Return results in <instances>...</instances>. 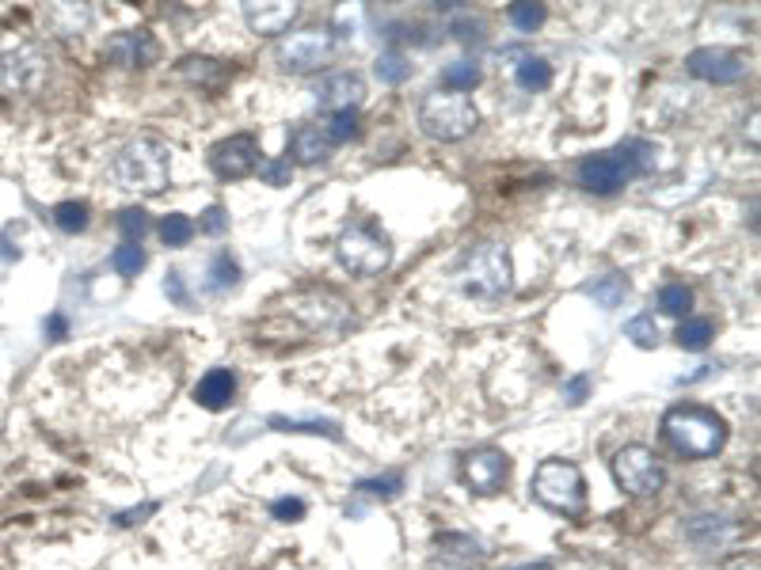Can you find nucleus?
I'll list each match as a JSON object with an SVG mask.
<instances>
[{
  "label": "nucleus",
  "mask_w": 761,
  "mask_h": 570,
  "mask_svg": "<svg viewBox=\"0 0 761 570\" xmlns=\"http://www.w3.org/2000/svg\"><path fill=\"white\" fill-rule=\"evenodd\" d=\"M659 309L667 312V316H685V312L693 309V294L685 289L682 282H670L659 289Z\"/></svg>",
  "instance_id": "393cba45"
},
{
  "label": "nucleus",
  "mask_w": 761,
  "mask_h": 570,
  "mask_svg": "<svg viewBox=\"0 0 761 570\" xmlns=\"http://www.w3.org/2000/svg\"><path fill=\"white\" fill-rule=\"evenodd\" d=\"M164 289H168V297H171V301H176V305H186V289H183V277H179V274H176V270H171V274H168V282H164Z\"/></svg>",
  "instance_id": "58836bf2"
},
{
  "label": "nucleus",
  "mask_w": 761,
  "mask_h": 570,
  "mask_svg": "<svg viewBox=\"0 0 761 570\" xmlns=\"http://www.w3.org/2000/svg\"><path fill=\"white\" fill-rule=\"evenodd\" d=\"M210 168L221 179H244L259 168V141L251 133H236L210 148Z\"/></svg>",
  "instance_id": "ddd939ff"
},
{
  "label": "nucleus",
  "mask_w": 761,
  "mask_h": 570,
  "mask_svg": "<svg viewBox=\"0 0 761 570\" xmlns=\"http://www.w3.org/2000/svg\"><path fill=\"white\" fill-rule=\"evenodd\" d=\"M118 229H122L126 244H141V236L149 232V213L145 209H122L118 213Z\"/></svg>",
  "instance_id": "2f4dec72"
},
{
  "label": "nucleus",
  "mask_w": 761,
  "mask_h": 570,
  "mask_svg": "<svg viewBox=\"0 0 761 570\" xmlns=\"http://www.w3.org/2000/svg\"><path fill=\"white\" fill-rule=\"evenodd\" d=\"M586 392H591V380H586L583 373H579V377L567 380V388H564L567 403H583V400H586Z\"/></svg>",
  "instance_id": "4c0bfd02"
},
{
  "label": "nucleus",
  "mask_w": 761,
  "mask_h": 570,
  "mask_svg": "<svg viewBox=\"0 0 761 570\" xmlns=\"http://www.w3.org/2000/svg\"><path fill=\"white\" fill-rule=\"evenodd\" d=\"M591 294L602 309H617V305L624 301V294H629V282H624L621 274H609V277H602V282L591 285Z\"/></svg>",
  "instance_id": "b1692460"
},
{
  "label": "nucleus",
  "mask_w": 761,
  "mask_h": 570,
  "mask_svg": "<svg viewBox=\"0 0 761 570\" xmlns=\"http://www.w3.org/2000/svg\"><path fill=\"white\" fill-rule=\"evenodd\" d=\"M259 176L271 186H286L294 179V168H289V160H259Z\"/></svg>",
  "instance_id": "72a5a7b5"
},
{
  "label": "nucleus",
  "mask_w": 761,
  "mask_h": 570,
  "mask_svg": "<svg viewBox=\"0 0 761 570\" xmlns=\"http://www.w3.org/2000/svg\"><path fill=\"white\" fill-rule=\"evenodd\" d=\"M198 229L210 232V236H221V232L229 229V213H225L221 206H210V209L203 213V224H198Z\"/></svg>",
  "instance_id": "e433bc0d"
},
{
  "label": "nucleus",
  "mask_w": 761,
  "mask_h": 570,
  "mask_svg": "<svg viewBox=\"0 0 761 570\" xmlns=\"http://www.w3.org/2000/svg\"><path fill=\"white\" fill-rule=\"evenodd\" d=\"M289 153L301 164H317L332 153V145H327L324 130H317V126H297L294 138H289Z\"/></svg>",
  "instance_id": "a211bd4d"
},
{
  "label": "nucleus",
  "mask_w": 761,
  "mask_h": 570,
  "mask_svg": "<svg viewBox=\"0 0 761 570\" xmlns=\"http://www.w3.org/2000/svg\"><path fill=\"white\" fill-rule=\"evenodd\" d=\"M335 255L339 262L350 270V274H380V270L392 262V244L389 236L370 221H354L339 232V244H335Z\"/></svg>",
  "instance_id": "39448f33"
},
{
  "label": "nucleus",
  "mask_w": 761,
  "mask_h": 570,
  "mask_svg": "<svg viewBox=\"0 0 761 570\" xmlns=\"http://www.w3.org/2000/svg\"><path fill=\"white\" fill-rule=\"evenodd\" d=\"M514 570H552V562H526V567H514Z\"/></svg>",
  "instance_id": "37998d69"
},
{
  "label": "nucleus",
  "mask_w": 761,
  "mask_h": 570,
  "mask_svg": "<svg viewBox=\"0 0 761 570\" xmlns=\"http://www.w3.org/2000/svg\"><path fill=\"white\" fill-rule=\"evenodd\" d=\"M420 126L427 138L435 141H461L480 126V115H476L473 100L457 92H435L423 100L420 107Z\"/></svg>",
  "instance_id": "0eeeda50"
},
{
  "label": "nucleus",
  "mask_w": 761,
  "mask_h": 570,
  "mask_svg": "<svg viewBox=\"0 0 761 570\" xmlns=\"http://www.w3.org/2000/svg\"><path fill=\"white\" fill-rule=\"evenodd\" d=\"M453 31H457L461 42H480V24H473V20H457Z\"/></svg>",
  "instance_id": "ea45409f"
},
{
  "label": "nucleus",
  "mask_w": 761,
  "mask_h": 570,
  "mask_svg": "<svg viewBox=\"0 0 761 570\" xmlns=\"http://www.w3.org/2000/svg\"><path fill=\"white\" fill-rule=\"evenodd\" d=\"M191 236H195V224H191V217H183V213H168L160 221V239L168 247H183V244H191Z\"/></svg>",
  "instance_id": "bb28decb"
},
{
  "label": "nucleus",
  "mask_w": 761,
  "mask_h": 570,
  "mask_svg": "<svg viewBox=\"0 0 761 570\" xmlns=\"http://www.w3.org/2000/svg\"><path fill=\"white\" fill-rule=\"evenodd\" d=\"M88 217H92V209L85 202H62V206H54V224L62 232H69V236L88 229Z\"/></svg>",
  "instance_id": "412c9836"
},
{
  "label": "nucleus",
  "mask_w": 761,
  "mask_h": 570,
  "mask_svg": "<svg viewBox=\"0 0 761 570\" xmlns=\"http://www.w3.org/2000/svg\"><path fill=\"white\" fill-rule=\"evenodd\" d=\"M153 509H156V506H153V502H149V506H141V509H130V514H118L115 521H118V524H133V521H138V517L153 514Z\"/></svg>",
  "instance_id": "79ce46f5"
},
{
  "label": "nucleus",
  "mask_w": 761,
  "mask_h": 570,
  "mask_svg": "<svg viewBox=\"0 0 761 570\" xmlns=\"http://www.w3.org/2000/svg\"><path fill=\"white\" fill-rule=\"evenodd\" d=\"M271 426H279V430H294V433H324V438H332V441H339L343 438V430L335 423H294V418H279L274 415L271 418Z\"/></svg>",
  "instance_id": "473e14b6"
},
{
  "label": "nucleus",
  "mask_w": 761,
  "mask_h": 570,
  "mask_svg": "<svg viewBox=\"0 0 761 570\" xmlns=\"http://www.w3.org/2000/svg\"><path fill=\"white\" fill-rule=\"evenodd\" d=\"M461 289L473 297H499L511 289V251L503 244H476L457 270Z\"/></svg>",
  "instance_id": "423d86ee"
},
{
  "label": "nucleus",
  "mask_w": 761,
  "mask_h": 570,
  "mask_svg": "<svg viewBox=\"0 0 761 570\" xmlns=\"http://www.w3.org/2000/svg\"><path fill=\"white\" fill-rule=\"evenodd\" d=\"M614 476L624 491L640 494V498L659 494L662 483H667V471H662L659 456H655L647 445H624L621 453L614 456Z\"/></svg>",
  "instance_id": "1a4fd4ad"
},
{
  "label": "nucleus",
  "mask_w": 761,
  "mask_h": 570,
  "mask_svg": "<svg viewBox=\"0 0 761 570\" xmlns=\"http://www.w3.org/2000/svg\"><path fill=\"white\" fill-rule=\"evenodd\" d=\"M373 69H377V77L385 80V85H404V80L412 77V65H408V57L397 54V50H389V54H380Z\"/></svg>",
  "instance_id": "a878e982"
},
{
  "label": "nucleus",
  "mask_w": 761,
  "mask_h": 570,
  "mask_svg": "<svg viewBox=\"0 0 761 570\" xmlns=\"http://www.w3.org/2000/svg\"><path fill=\"white\" fill-rule=\"evenodd\" d=\"M358 126H362V118H358V111H335V115L327 118V126H324L327 145H343V141L358 138Z\"/></svg>",
  "instance_id": "4be33fe9"
},
{
  "label": "nucleus",
  "mask_w": 761,
  "mask_h": 570,
  "mask_svg": "<svg viewBox=\"0 0 761 570\" xmlns=\"http://www.w3.org/2000/svg\"><path fill=\"white\" fill-rule=\"evenodd\" d=\"M514 77H518V85L526 88V92H544V88L552 85V65L544 62V57H521Z\"/></svg>",
  "instance_id": "6ab92c4d"
},
{
  "label": "nucleus",
  "mask_w": 761,
  "mask_h": 570,
  "mask_svg": "<svg viewBox=\"0 0 761 570\" xmlns=\"http://www.w3.org/2000/svg\"><path fill=\"white\" fill-rule=\"evenodd\" d=\"M271 514L279 517V521H301L305 502L301 498H279V502H271Z\"/></svg>",
  "instance_id": "c9c22d12"
},
{
  "label": "nucleus",
  "mask_w": 761,
  "mask_h": 570,
  "mask_svg": "<svg viewBox=\"0 0 761 570\" xmlns=\"http://www.w3.org/2000/svg\"><path fill=\"white\" fill-rule=\"evenodd\" d=\"M480 85V65L473 62H453L442 69V88L446 92H473V88Z\"/></svg>",
  "instance_id": "aec40b11"
},
{
  "label": "nucleus",
  "mask_w": 761,
  "mask_h": 570,
  "mask_svg": "<svg viewBox=\"0 0 761 570\" xmlns=\"http://www.w3.org/2000/svg\"><path fill=\"white\" fill-rule=\"evenodd\" d=\"M693 77L708 80V85H735V80L746 77V57L735 54V50L723 47H700L685 57Z\"/></svg>",
  "instance_id": "f8f14e48"
},
{
  "label": "nucleus",
  "mask_w": 761,
  "mask_h": 570,
  "mask_svg": "<svg viewBox=\"0 0 761 570\" xmlns=\"http://www.w3.org/2000/svg\"><path fill=\"white\" fill-rule=\"evenodd\" d=\"M533 494L541 506L556 509V514L579 517L586 509V483L583 471L571 461H544L533 471Z\"/></svg>",
  "instance_id": "20e7f679"
},
{
  "label": "nucleus",
  "mask_w": 761,
  "mask_h": 570,
  "mask_svg": "<svg viewBox=\"0 0 761 570\" xmlns=\"http://www.w3.org/2000/svg\"><path fill=\"white\" fill-rule=\"evenodd\" d=\"M655 168V148L647 141H621L609 153H594L579 164V186L591 194H617L624 183Z\"/></svg>",
  "instance_id": "f257e3e1"
},
{
  "label": "nucleus",
  "mask_w": 761,
  "mask_h": 570,
  "mask_svg": "<svg viewBox=\"0 0 761 570\" xmlns=\"http://www.w3.org/2000/svg\"><path fill=\"white\" fill-rule=\"evenodd\" d=\"M233 396H236V377L229 370H210L195 388L198 407H206V411H225L229 403H233Z\"/></svg>",
  "instance_id": "f3484780"
},
{
  "label": "nucleus",
  "mask_w": 761,
  "mask_h": 570,
  "mask_svg": "<svg viewBox=\"0 0 761 570\" xmlns=\"http://www.w3.org/2000/svg\"><path fill=\"white\" fill-rule=\"evenodd\" d=\"M145 251H141V244H122L115 247V255H111V267L118 270L122 277H138L141 270H145Z\"/></svg>",
  "instance_id": "cd10ccee"
},
{
  "label": "nucleus",
  "mask_w": 761,
  "mask_h": 570,
  "mask_svg": "<svg viewBox=\"0 0 761 570\" xmlns=\"http://www.w3.org/2000/svg\"><path fill=\"white\" fill-rule=\"evenodd\" d=\"M506 16H511V24L518 27V31H537L549 12H544V4H529V0H521V4H511Z\"/></svg>",
  "instance_id": "7c9ffc66"
},
{
  "label": "nucleus",
  "mask_w": 761,
  "mask_h": 570,
  "mask_svg": "<svg viewBox=\"0 0 761 570\" xmlns=\"http://www.w3.org/2000/svg\"><path fill=\"white\" fill-rule=\"evenodd\" d=\"M244 20L259 35H282L297 20V4H244Z\"/></svg>",
  "instance_id": "dca6fc26"
},
{
  "label": "nucleus",
  "mask_w": 761,
  "mask_h": 570,
  "mask_svg": "<svg viewBox=\"0 0 761 570\" xmlns=\"http://www.w3.org/2000/svg\"><path fill=\"white\" fill-rule=\"evenodd\" d=\"M317 95H320V107L335 115V111H354L365 95V85L358 73H332V77L320 80Z\"/></svg>",
  "instance_id": "2eb2a0df"
},
{
  "label": "nucleus",
  "mask_w": 761,
  "mask_h": 570,
  "mask_svg": "<svg viewBox=\"0 0 761 570\" xmlns=\"http://www.w3.org/2000/svg\"><path fill=\"white\" fill-rule=\"evenodd\" d=\"M156 39L149 31H122L115 39H107V62H115L118 69H145L156 62Z\"/></svg>",
  "instance_id": "4468645a"
},
{
  "label": "nucleus",
  "mask_w": 761,
  "mask_h": 570,
  "mask_svg": "<svg viewBox=\"0 0 761 570\" xmlns=\"http://www.w3.org/2000/svg\"><path fill=\"white\" fill-rule=\"evenodd\" d=\"M678 342H682V350H705L708 342H712V320H685L682 327H678Z\"/></svg>",
  "instance_id": "5701e85b"
},
{
  "label": "nucleus",
  "mask_w": 761,
  "mask_h": 570,
  "mask_svg": "<svg viewBox=\"0 0 761 570\" xmlns=\"http://www.w3.org/2000/svg\"><path fill=\"white\" fill-rule=\"evenodd\" d=\"M354 491L358 494H370V498H397V494L404 491V476H400V471H389V476L362 479Z\"/></svg>",
  "instance_id": "c85d7f7f"
},
{
  "label": "nucleus",
  "mask_w": 761,
  "mask_h": 570,
  "mask_svg": "<svg viewBox=\"0 0 761 570\" xmlns=\"http://www.w3.org/2000/svg\"><path fill=\"white\" fill-rule=\"evenodd\" d=\"M115 183L133 194H160L171 179V153L164 141L138 138L115 156Z\"/></svg>",
  "instance_id": "7ed1b4c3"
},
{
  "label": "nucleus",
  "mask_w": 761,
  "mask_h": 570,
  "mask_svg": "<svg viewBox=\"0 0 761 570\" xmlns=\"http://www.w3.org/2000/svg\"><path fill=\"white\" fill-rule=\"evenodd\" d=\"M241 282V267H236V259L229 251L214 255L210 262V289H233V285Z\"/></svg>",
  "instance_id": "c756f323"
},
{
  "label": "nucleus",
  "mask_w": 761,
  "mask_h": 570,
  "mask_svg": "<svg viewBox=\"0 0 761 570\" xmlns=\"http://www.w3.org/2000/svg\"><path fill=\"white\" fill-rule=\"evenodd\" d=\"M65 332H69V324H65V316H50L47 320V335H50V339H65Z\"/></svg>",
  "instance_id": "a19ab883"
},
{
  "label": "nucleus",
  "mask_w": 761,
  "mask_h": 570,
  "mask_svg": "<svg viewBox=\"0 0 761 570\" xmlns=\"http://www.w3.org/2000/svg\"><path fill=\"white\" fill-rule=\"evenodd\" d=\"M624 332H629V339H636V347H655V342H659V327L647 316H636Z\"/></svg>",
  "instance_id": "f704fd0d"
},
{
  "label": "nucleus",
  "mask_w": 761,
  "mask_h": 570,
  "mask_svg": "<svg viewBox=\"0 0 761 570\" xmlns=\"http://www.w3.org/2000/svg\"><path fill=\"white\" fill-rule=\"evenodd\" d=\"M332 50H335L332 31H324V27H305V31H294L289 39H282L279 62H282V69L309 73V69H320V65L332 57Z\"/></svg>",
  "instance_id": "9d476101"
},
{
  "label": "nucleus",
  "mask_w": 761,
  "mask_h": 570,
  "mask_svg": "<svg viewBox=\"0 0 761 570\" xmlns=\"http://www.w3.org/2000/svg\"><path fill=\"white\" fill-rule=\"evenodd\" d=\"M461 479L476 494H499L506 479H511V456L499 453V449H473L461 461Z\"/></svg>",
  "instance_id": "9b49d317"
},
{
  "label": "nucleus",
  "mask_w": 761,
  "mask_h": 570,
  "mask_svg": "<svg viewBox=\"0 0 761 570\" xmlns=\"http://www.w3.org/2000/svg\"><path fill=\"white\" fill-rule=\"evenodd\" d=\"M47 80V54L35 42H16V47L0 50V88L4 92H39Z\"/></svg>",
  "instance_id": "6e6552de"
},
{
  "label": "nucleus",
  "mask_w": 761,
  "mask_h": 570,
  "mask_svg": "<svg viewBox=\"0 0 761 570\" xmlns=\"http://www.w3.org/2000/svg\"><path fill=\"white\" fill-rule=\"evenodd\" d=\"M662 433H667V441L678 449V453L693 456V461L715 456L723 445H727V423H723L715 411L697 407V403L670 407L667 415H662Z\"/></svg>",
  "instance_id": "f03ea898"
}]
</instances>
